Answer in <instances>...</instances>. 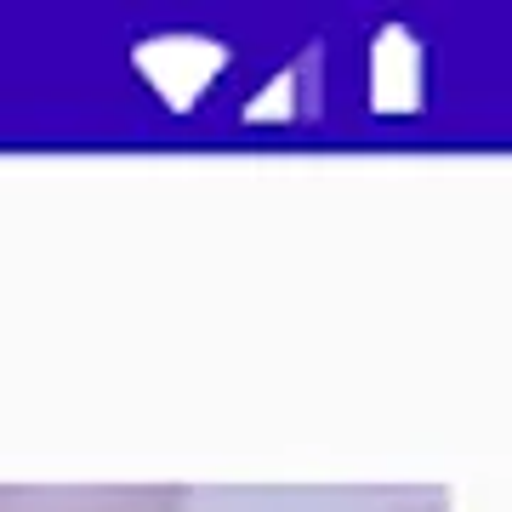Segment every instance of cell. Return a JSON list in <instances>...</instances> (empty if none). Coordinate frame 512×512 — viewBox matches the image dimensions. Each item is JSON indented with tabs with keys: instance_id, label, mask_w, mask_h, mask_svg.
Instances as JSON below:
<instances>
[{
	"instance_id": "cell-1",
	"label": "cell",
	"mask_w": 512,
	"mask_h": 512,
	"mask_svg": "<svg viewBox=\"0 0 512 512\" xmlns=\"http://www.w3.org/2000/svg\"><path fill=\"white\" fill-rule=\"evenodd\" d=\"M0 512H188L183 484H0Z\"/></svg>"
},
{
	"instance_id": "cell-2",
	"label": "cell",
	"mask_w": 512,
	"mask_h": 512,
	"mask_svg": "<svg viewBox=\"0 0 512 512\" xmlns=\"http://www.w3.org/2000/svg\"><path fill=\"white\" fill-rule=\"evenodd\" d=\"M404 512H444V501H421V507H404Z\"/></svg>"
}]
</instances>
